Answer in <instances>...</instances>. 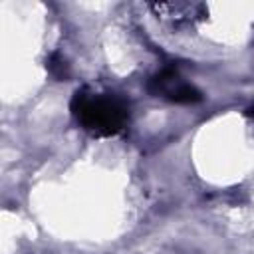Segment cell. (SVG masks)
Masks as SVG:
<instances>
[{
    "label": "cell",
    "instance_id": "obj_1",
    "mask_svg": "<svg viewBox=\"0 0 254 254\" xmlns=\"http://www.w3.org/2000/svg\"><path fill=\"white\" fill-rule=\"evenodd\" d=\"M71 111L83 125V129L97 137L117 135L129 119V109L121 99L111 95H93L85 91H77L73 95Z\"/></svg>",
    "mask_w": 254,
    "mask_h": 254
},
{
    "label": "cell",
    "instance_id": "obj_2",
    "mask_svg": "<svg viewBox=\"0 0 254 254\" xmlns=\"http://www.w3.org/2000/svg\"><path fill=\"white\" fill-rule=\"evenodd\" d=\"M149 89L155 95H163V97H167L169 101H175V103H196V101L202 99L200 91L194 85L183 81L179 77V73L175 69H171V67H167L161 73H157L151 79Z\"/></svg>",
    "mask_w": 254,
    "mask_h": 254
},
{
    "label": "cell",
    "instance_id": "obj_3",
    "mask_svg": "<svg viewBox=\"0 0 254 254\" xmlns=\"http://www.w3.org/2000/svg\"><path fill=\"white\" fill-rule=\"evenodd\" d=\"M48 69H50V73H52V75H56L58 79L67 77L65 62H64V60H60L58 56H52V58H50V62H48Z\"/></svg>",
    "mask_w": 254,
    "mask_h": 254
},
{
    "label": "cell",
    "instance_id": "obj_4",
    "mask_svg": "<svg viewBox=\"0 0 254 254\" xmlns=\"http://www.w3.org/2000/svg\"><path fill=\"white\" fill-rule=\"evenodd\" d=\"M248 115H252V117H254V105H252V107L248 109Z\"/></svg>",
    "mask_w": 254,
    "mask_h": 254
}]
</instances>
